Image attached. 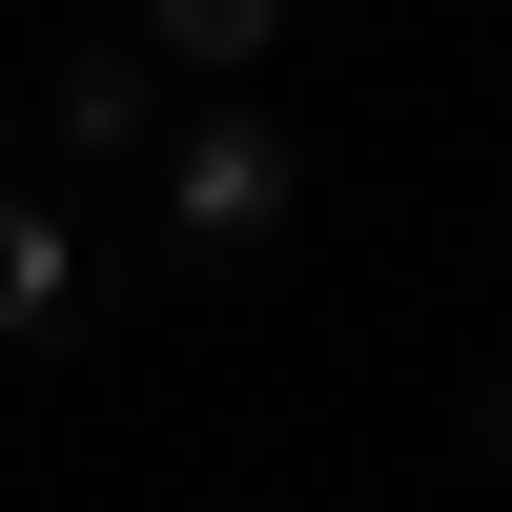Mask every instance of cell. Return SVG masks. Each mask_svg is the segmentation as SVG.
Masks as SVG:
<instances>
[{"label":"cell","instance_id":"cell-1","mask_svg":"<svg viewBox=\"0 0 512 512\" xmlns=\"http://www.w3.org/2000/svg\"><path fill=\"white\" fill-rule=\"evenodd\" d=\"M287 205H308V144L267 103H185L164 123V267H246V246H287Z\"/></svg>","mask_w":512,"mask_h":512},{"label":"cell","instance_id":"cell-3","mask_svg":"<svg viewBox=\"0 0 512 512\" xmlns=\"http://www.w3.org/2000/svg\"><path fill=\"white\" fill-rule=\"evenodd\" d=\"M62 144H103V164H164V62H144L123 21L62 62Z\"/></svg>","mask_w":512,"mask_h":512},{"label":"cell","instance_id":"cell-4","mask_svg":"<svg viewBox=\"0 0 512 512\" xmlns=\"http://www.w3.org/2000/svg\"><path fill=\"white\" fill-rule=\"evenodd\" d=\"M123 41H144L164 82H246V62L287 41V0H123Z\"/></svg>","mask_w":512,"mask_h":512},{"label":"cell","instance_id":"cell-2","mask_svg":"<svg viewBox=\"0 0 512 512\" xmlns=\"http://www.w3.org/2000/svg\"><path fill=\"white\" fill-rule=\"evenodd\" d=\"M103 308H123V287H103V246H82V205L0 164V349H82Z\"/></svg>","mask_w":512,"mask_h":512},{"label":"cell","instance_id":"cell-5","mask_svg":"<svg viewBox=\"0 0 512 512\" xmlns=\"http://www.w3.org/2000/svg\"><path fill=\"white\" fill-rule=\"evenodd\" d=\"M451 431H472V451H492V472H512V349L472 369V410H451Z\"/></svg>","mask_w":512,"mask_h":512}]
</instances>
